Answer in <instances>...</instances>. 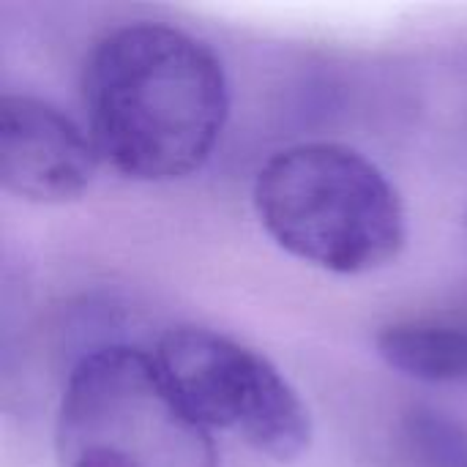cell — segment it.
Segmentation results:
<instances>
[{
  "instance_id": "8",
  "label": "cell",
  "mask_w": 467,
  "mask_h": 467,
  "mask_svg": "<svg viewBox=\"0 0 467 467\" xmlns=\"http://www.w3.org/2000/svg\"><path fill=\"white\" fill-rule=\"evenodd\" d=\"M462 241H465V263H467V219H465V230H462Z\"/></svg>"
},
{
  "instance_id": "3",
  "label": "cell",
  "mask_w": 467,
  "mask_h": 467,
  "mask_svg": "<svg viewBox=\"0 0 467 467\" xmlns=\"http://www.w3.org/2000/svg\"><path fill=\"white\" fill-rule=\"evenodd\" d=\"M57 467H219V449L153 353L101 345L68 372L55 413Z\"/></svg>"
},
{
  "instance_id": "7",
  "label": "cell",
  "mask_w": 467,
  "mask_h": 467,
  "mask_svg": "<svg viewBox=\"0 0 467 467\" xmlns=\"http://www.w3.org/2000/svg\"><path fill=\"white\" fill-rule=\"evenodd\" d=\"M402 430L421 467H467V427L449 413L416 405L405 413Z\"/></svg>"
},
{
  "instance_id": "5",
  "label": "cell",
  "mask_w": 467,
  "mask_h": 467,
  "mask_svg": "<svg viewBox=\"0 0 467 467\" xmlns=\"http://www.w3.org/2000/svg\"><path fill=\"white\" fill-rule=\"evenodd\" d=\"M101 164L85 129L30 93L0 96V183L36 205L79 200Z\"/></svg>"
},
{
  "instance_id": "6",
  "label": "cell",
  "mask_w": 467,
  "mask_h": 467,
  "mask_svg": "<svg viewBox=\"0 0 467 467\" xmlns=\"http://www.w3.org/2000/svg\"><path fill=\"white\" fill-rule=\"evenodd\" d=\"M378 356L400 375L449 386L467 383V326L449 320H400L375 334Z\"/></svg>"
},
{
  "instance_id": "1",
  "label": "cell",
  "mask_w": 467,
  "mask_h": 467,
  "mask_svg": "<svg viewBox=\"0 0 467 467\" xmlns=\"http://www.w3.org/2000/svg\"><path fill=\"white\" fill-rule=\"evenodd\" d=\"M88 134L107 167L140 183L183 181L213 156L230 85L222 57L167 22L104 33L82 68Z\"/></svg>"
},
{
  "instance_id": "2",
  "label": "cell",
  "mask_w": 467,
  "mask_h": 467,
  "mask_svg": "<svg viewBox=\"0 0 467 467\" xmlns=\"http://www.w3.org/2000/svg\"><path fill=\"white\" fill-rule=\"evenodd\" d=\"M252 205L290 257L337 276L391 265L408 244V213L389 175L356 148L301 142L257 170Z\"/></svg>"
},
{
  "instance_id": "4",
  "label": "cell",
  "mask_w": 467,
  "mask_h": 467,
  "mask_svg": "<svg viewBox=\"0 0 467 467\" xmlns=\"http://www.w3.org/2000/svg\"><path fill=\"white\" fill-rule=\"evenodd\" d=\"M153 356L202 427L230 432L274 462H296L309 451L312 413L260 350L213 328L175 326Z\"/></svg>"
}]
</instances>
